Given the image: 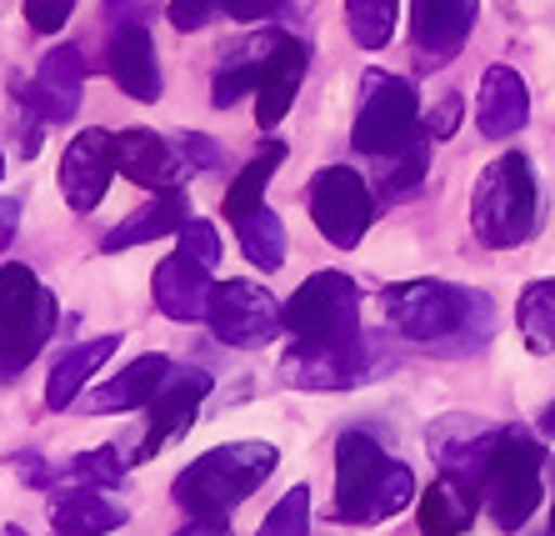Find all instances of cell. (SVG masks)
I'll list each match as a JSON object with an SVG mask.
<instances>
[{
	"mask_svg": "<svg viewBox=\"0 0 555 536\" xmlns=\"http://www.w3.org/2000/svg\"><path fill=\"white\" fill-rule=\"evenodd\" d=\"M551 536H555V501H551Z\"/></svg>",
	"mask_w": 555,
	"mask_h": 536,
	"instance_id": "obj_44",
	"label": "cell"
},
{
	"mask_svg": "<svg viewBox=\"0 0 555 536\" xmlns=\"http://www.w3.org/2000/svg\"><path fill=\"white\" fill-rule=\"evenodd\" d=\"M281 467V451L271 442H231L210 446L206 457H195L191 467L176 476L170 497L185 516L195 522H225L250 492L271 482V471Z\"/></svg>",
	"mask_w": 555,
	"mask_h": 536,
	"instance_id": "obj_2",
	"label": "cell"
},
{
	"mask_svg": "<svg viewBox=\"0 0 555 536\" xmlns=\"http://www.w3.org/2000/svg\"><path fill=\"white\" fill-rule=\"evenodd\" d=\"M111 76L130 101H160V66H155V40L151 30L126 26L111 40Z\"/></svg>",
	"mask_w": 555,
	"mask_h": 536,
	"instance_id": "obj_21",
	"label": "cell"
},
{
	"mask_svg": "<svg viewBox=\"0 0 555 536\" xmlns=\"http://www.w3.org/2000/svg\"><path fill=\"white\" fill-rule=\"evenodd\" d=\"M480 0H415L411 5V40L421 66H446L465 46L470 26H476Z\"/></svg>",
	"mask_w": 555,
	"mask_h": 536,
	"instance_id": "obj_14",
	"label": "cell"
},
{
	"mask_svg": "<svg viewBox=\"0 0 555 536\" xmlns=\"http://www.w3.org/2000/svg\"><path fill=\"white\" fill-rule=\"evenodd\" d=\"M530 120V91L520 71L511 66H491L480 76V91H476V126L480 136H491V141H511Z\"/></svg>",
	"mask_w": 555,
	"mask_h": 536,
	"instance_id": "obj_18",
	"label": "cell"
},
{
	"mask_svg": "<svg viewBox=\"0 0 555 536\" xmlns=\"http://www.w3.org/2000/svg\"><path fill=\"white\" fill-rule=\"evenodd\" d=\"M306 66H310L306 46H300L296 36H281V46L266 55V76H260V91H256L260 131H275V126L285 120V111H291V101H296V91H300Z\"/></svg>",
	"mask_w": 555,
	"mask_h": 536,
	"instance_id": "obj_19",
	"label": "cell"
},
{
	"mask_svg": "<svg viewBox=\"0 0 555 536\" xmlns=\"http://www.w3.org/2000/svg\"><path fill=\"white\" fill-rule=\"evenodd\" d=\"M476 522V482L446 471L430 492H421V536H461Z\"/></svg>",
	"mask_w": 555,
	"mask_h": 536,
	"instance_id": "obj_22",
	"label": "cell"
},
{
	"mask_svg": "<svg viewBox=\"0 0 555 536\" xmlns=\"http://www.w3.org/2000/svg\"><path fill=\"white\" fill-rule=\"evenodd\" d=\"M281 46V30H271V36H260V40H250V46H241V61L235 66H225L216 76V86H210V101L220 105V111H231L235 101H246V95H256L260 91V76H266V55Z\"/></svg>",
	"mask_w": 555,
	"mask_h": 536,
	"instance_id": "obj_26",
	"label": "cell"
},
{
	"mask_svg": "<svg viewBox=\"0 0 555 536\" xmlns=\"http://www.w3.org/2000/svg\"><path fill=\"white\" fill-rule=\"evenodd\" d=\"M310 532V486H291L260 522L256 536H306Z\"/></svg>",
	"mask_w": 555,
	"mask_h": 536,
	"instance_id": "obj_32",
	"label": "cell"
},
{
	"mask_svg": "<svg viewBox=\"0 0 555 536\" xmlns=\"http://www.w3.org/2000/svg\"><path fill=\"white\" fill-rule=\"evenodd\" d=\"M421 136V95L405 76H365V101L356 116V145L365 156H396Z\"/></svg>",
	"mask_w": 555,
	"mask_h": 536,
	"instance_id": "obj_8",
	"label": "cell"
},
{
	"mask_svg": "<svg viewBox=\"0 0 555 536\" xmlns=\"http://www.w3.org/2000/svg\"><path fill=\"white\" fill-rule=\"evenodd\" d=\"M235 241H241V251L250 256L256 271H281L285 266V226H281V216H275L271 206L250 210L246 221L235 226Z\"/></svg>",
	"mask_w": 555,
	"mask_h": 536,
	"instance_id": "obj_29",
	"label": "cell"
},
{
	"mask_svg": "<svg viewBox=\"0 0 555 536\" xmlns=\"http://www.w3.org/2000/svg\"><path fill=\"white\" fill-rule=\"evenodd\" d=\"M126 467H130V457H120L116 446H95V451L70 461V476H76L80 486H116L120 476H126Z\"/></svg>",
	"mask_w": 555,
	"mask_h": 536,
	"instance_id": "obj_33",
	"label": "cell"
},
{
	"mask_svg": "<svg viewBox=\"0 0 555 536\" xmlns=\"http://www.w3.org/2000/svg\"><path fill=\"white\" fill-rule=\"evenodd\" d=\"M396 11H401V0H346V26L356 36V46L380 51L390 30H396Z\"/></svg>",
	"mask_w": 555,
	"mask_h": 536,
	"instance_id": "obj_30",
	"label": "cell"
},
{
	"mask_svg": "<svg viewBox=\"0 0 555 536\" xmlns=\"http://www.w3.org/2000/svg\"><path fill=\"white\" fill-rule=\"evenodd\" d=\"M206 396H210L206 371H176V377L160 386V396L151 401V417H145V432H141V442H135V451H130V467L160 457L170 442H181L195 426V411H201Z\"/></svg>",
	"mask_w": 555,
	"mask_h": 536,
	"instance_id": "obj_12",
	"label": "cell"
},
{
	"mask_svg": "<svg viewBox=\"0 0 555 536\" xmlns=\"http://www.w3.org/2000/svg\"><path fill=\"white\" fill-rule=\"evenodd\" d=\"M386 321L405 341H421V346H436V352H470V346H486L495 311L480 291L426 276V281L386 286Z\"/></svg>",
	"mask_w": 555,
	"mask_h": 536,
	"instance_id": "obj_1",
	"label": "cell"
},
{
	"mask_svg": "<svg viewBox=\"0 0 555 536\" xmlns=\"http://www.w3.org/2000/svg\"><path fill=\"white\" fill-rule=\"evenodd\" d=\"M116 170L126 181L145 186V191H181V181L191 176L181 145L160 141L155 131H120L116 136Z\"/></svg>",
	"mask_w": 555,
	"mask_h": 536,
	"instance_id": "obj_16",
	"label": "cell"
},
{
	"mask_svg": "<svg viewBox=\"0 0 555 536\" xmlns=\"http://www.w3.org/2000/svg\"><path fill=\"white\" fill-rule=\"evenodd\" d=\"M176 145H181V156H185V166H191V170H210L220 161V151L210 141H201V136H181Z\"/></svg>",
	"mask_w": 555,
	"mask_h": 536,
	"instance_id": "obj_39",
	"label": "cell"
},
{
	"mask_svg": "<svg viewBox=\"0 0 555 536\" xmlns=\"http://www.w3.org/2000/svg\"><path fill=\"white\" fill-rule=\"evenodd\" d=\"M206 321L216 331V341L241 346V352H256V346H266L271 336L285 331V316L275 306V296L266 286H256V281H246V276H231V281L210 286Z\"/></svg>",
	"mask_w": 555,
	"mask_h": 536,
	"instance_id": "obj_9",
	"label": "cell"
},
{
	"mask_svg": "<svg viewBox=\"0 0 555 536\" xmlns=\"http://www.w3.org/2000/svg\"><path fill=\"white\" fill-rule=\"evenodd\" d=\"M70 11H76V0H26V26L40 36H55L70 21Z\"/></svg>",
	"mask_w": 555,
	"mask_h": 536,
	"instance_id": "obj_35",
	"label": "cell"
},
{
	"mask_svg": "<svg viewBox=\"0 0 555 536\" xmlns=\"http://www.w3.org/2000/svg\"><path fill=\"white\" fill-rule=\"evenodd\" d=\"M516 327H520V341H526L535 356H551L555 352V276L530 281V286L520 291Z\"/></svg>",
	"mask_w": 555,
	"mask_h": 536,
	"instance_id": "obj_27",
	"label": "cell"
},
{
	"mask_svg": "<svg viewBox=\"0 0 555 536\" xmlns=\"http://www.w3.org/2000/svg\"><path fill=\"white\" fill-rule=\"evenodd\" d=\"M0 176H5V156H0Z\"/></svg>",
	"mask_w": 555,
	"mask_h": 536,
	"instance_id": "obj_45",
	"label": "cell"
},
{
	"mask_svg": "<svg viewBox=\"0 0 555 536\" xmlns=\"http://www.w3.org/2000/svg\"><path fill=\"white\" fill-rule=\"evenodd\" d=\"M111 170H116V136L111 131H80L65 145L61 156V196L70 201V210H95L101 196L111 191Z\"/></svg>",
	"mask_w": 555,
	"mask_h": 536,
	"instance_id": "obj_13",
	"label": "cell"
},
{
	"mask_svg": "<svg viewBox=\"0 0 555 536\" xmlns=\"http://www.w3.org/2000/svg\"><path fill=\"white\" fill-rule=\"evenodd\" d=\"M155 306L170 321H201L210 306V271L191 256H166L155 266Z\"/></svg>",
	"mask_w": 555,
	"mask_h": 536,
	"instance_id": "obj_20",
	"label": "cell"
},
{
	"mask_svg": "<svg viewBox=\"0 0 555 536\" xmlns=\"http://www.w3.org/2000/svg\"><path fill=\"white\" fill-rule=\"evenodd\" d=\"M281 161H285V145L271 141V145H266V151H260V156L250 161V166L231 181V191H225V216H231V226H241L250 210L266 206V181L275 176V166H281Z\"/></svg>",
	"mask_w": 555,
	"mask_h": 536,
	"instance_id": "obj_28",
	"label": "cell"
},
{
	"mask_svg": "<svg viewBox=\"0 0 555 536\" xmlns=\"http://www.w3.org/2000/svg\"><path fill=\"white\" fill-rule=\"evenodd\" d=\"M430 170V151H426V136H415L405 151H396V156H386V170H380V196L386 201H405L415 191V186L426 181Z\"/></svg>",
	"mask_w": 555,
	"mask_h": 536,
	"instance_id": "obj_31",
	"label": "cell"
},
{
	"mask_svg": "<svg viewBox=\"0 0 555 536\" xmlns=\"http://www.w3.org/2000/svg\"><path fill=\"white\" fill-rule=\"evenodd\" d=\"M541 471H545V451L530 432L505 426V432L491 436L486 461L476 471V486L501 532H520L530 522V511L541 507Z\"/></svg>",
	"mask_w": 555,
	"mask_h": 536,
	"instance_id": "obj_4",
	"label": "cell"
},
{
	"mask_svg": "<svg viewBox=\"0 0 555 536\" xmlns=\"http://www.w3.org/2000/svg\"><path fill=\"white\" fill-rule=\"evenodd\" d=\"M170 377H176L170 356H160V352L135 356L126 371H116L105 386H95V392L86 396V411H91V417H111V411H145V406L160 396V386H166Z\"/></svg>",
	"mask_w": 555,
	"mask_h": 536,
	"instance_id": "obj_17",
	"label": "cell"
},
{
	"mask_svg": "<svg viewBox=\"0 0 555 536\" xmlns=\"http://www.w3.org/2000/svg\"><path fill=\"white\" fill-rule=\"evenodd\" d=\"M15 226H21V201H0V251L15 241Z\"/></svg>",
	"mask_w": 555,
	"mask_h": 536,
	"instance_id": "obj_40",
	"label": "cell"
},
{
	"mask_svg": "<svg viewBox=\"0 0 555 536\" xmlns=\"http://www.w3.org/2000/svg\"><path fill=\"white\" fill-rule=\"evenodd\" d=\"M181 256H191V261H201L210 271V266L220 261V235L210 221H185L181 226Z\"/></svg>",
	"mask_w": 555,
	"mask_h": 536,
	"instance_id": "obj_34",
	"label": "cell"
},
{
	"mask_svg": "<svg viewBox=\"0 0 555 536\" xmlns=\"http://www.w3.org/2000/svg\"><path fill=\"white\" fill-rule=\"evenodd\" d=\"M415 501V471L390 461L365 432L336 442V522L380 526Z\"/></svg>",
	"mask_w": 555,
	"mask_h": 536,
	"instance_id": "obj_3",
	"label": "cell"
},
{
	"mask_svg": "<svg viewBox=\"0 0 555 536\" xmlns=\"http://www.w3.org/2000/svg\"><path fill=\"white\" fill-rule=\"evenodd\" d=\"M120 346V336L111 331V336L101 341H86V346H76V352H65L61 361L51 367V381H46V406L51 411H70L76 406V396L86 392V381L95 377V371L111 361V352Z\"/></svg>",
	"mask_w": 555,
	"mask_h": 536,
	"instance_id": "obj_23",
	"label": "cell"
},
{
	"mask_svg": "<svg viewBox=\"0 0 555 536\" xmlns=\"http://www.w3.org/2000/svg\"><path fill=\"white\" fill-rule=\"evenodd\" d=\"M176 536H235V532L225 522H195V516H191V526H185V532H176Z\"/></svg>",
	"mask_w": 555,
	"mask_h": 536,
	"instance_id": "obj_41",
	"label": "cell"
},
{
	"mask_svg": "<svg viewBox=\"0 0 555 536\" xmlns=\"http://www.w3.org/2000/svg\"><path fill=\"white\" fill-rule=\"evenodd\" d=\"M51 331L55 296L30 276V266H0V377H21L51 341Z\"/></svg>",
	"mask_w": 555,
	"mask_h": 536,
	"instance_id": "obj_7",
	"label": "cell"
},
{
	"mask_svg": "<svg viewBox=\"0 0 555 536\" xmlns=\"http://www.w3.org/2000/svg\"><path fill=\"white\" fill-rule=\"evenodd\" d=\"M541 432H545V436H555V401L541 411Z\"/></svg>",
	"mask_w": 555,
	"mask_h": 536,
	"instance_id": "obj_42",
	"label": "cell"
},
{
	"mask_svg": "<svg viewBox=\"0 0 555 536\" xmlns=\"http://www.w3.org/2000/svg\"><path fill=\"white\" fill-rule=\"evenodd\" d=\"M0 536H26V532H21V526H5V532H0Z\"/></svg>",
	"mask_w": 555,
	"mask_h": 536,
	"instance_id": "obj_43",
	"label": "cell"
},
{
	"mask_svg": "<svg viewBox=\"0 0 555 536\" xmlns=\"http://www.w3.org/2000/svg\"><path fill=\"white\" fill-rule=\"evenodd\" d=\"M470 226L486 246H520L535 231V170L520 151H505L480 170Z\"/></svg>",
	"mask_w": 555,
	"mask_h": 536,
	"instance_id": "obj_5",
	"label": "cell"
},
{
	"mask_svg": "<svg viewBox=\"0 0 555 536\" xmlns=\"http://www.w3.org/2000/svg\"><path fill=\"white\" fill-rule=\"evenodd\" d=\"M80 86H86V61L76 46H51L40 55L36 76L21 91V101L36 111L40 120H70L80 111Z\"/></svg>",
	"mask_w": 555,
	"mask_h": 536,
	"instance_id": "obj_15",
	"label": "cell"
},
{
	"mask_svg": "<svg viewBox=\"0 0 555 536\" xmlns=\"http://www.w3.org/2000/svg\"><path fill=\"white\" fill-rule=\"evenodd\" d=\"M220 5H225V15H231V21H271L275 11H281L285 0H220Z\"/></svg>",
	"mask_w": 555,
	"mask_h": 536,
	"instance_id": "obj_38",
	"label": "cell"
},
{
	"mask_svg": "<svg viewBox=\"0 0 555 536\" xmlns=\"http://www.w3.org/2000/svg\"><path fill=\"white\" fill-rule=\"evenodd\" d=\"M220 11H225L220 0H176L166 15H170V26L176 30H201V26H210Z\"/></svg>",
	"mask_w": 555,
	"mask_h": 536,
	"instance_id": "obj_36",
	"label": "cell"
},
{
	"mask_svg": "<svg viewBox=\"0 0 555 536\" xmlns=\"http://www.w3.org/2000/svg\"><path fill=\"white\" fill-rule=\"evenodd\" d=\"M375 371V356L371 346L350 341V346H291L281 356V381L296 386V392H350V386H365Z\"/></svg>",
	"mask_w": 555,
	"mask_h": 536,
	"instance_id": "obj_11",
	"label": "cell"
},
{
	"mask_svg": "<svg viewBox=\"0 0 555 536\" xmlns=\"http://www.w3.org/2000/svg\"><path fill=\"white\" fill-rule=\"evenodd\" d=\"M51 526L61 536H105L126 526V507L86 486V492H65V497L51 501Z\"/></svg>",
	"mask_w": 555,
	"mask_h": 536,
	"instance_id": "obj_24",
	"label": "cell"
},
{
	"mask_svg": "<svg viewBox=\"0 0 555 536\" xmlns=\"http://www.w3.org/2000/svg\"><path fill=\"white\" fill-rule=\"evenodd\" d=\"M310 221H315V231L331 246H340V251L361 246V235L375 221V196H371V186L361 181V170H350V166L315 170V181H310Z\"/></svg>",
	"mask_w": 555,
	"mask_h": 536,
	"instance_id": "obj_10",
	"label": "cell"
},
{
	"mask_svg": "<svg viewBox=\"0 0 555 536\" xmlns=\"http://www.w3.org/2000/svg\"><path fill=\"white\" fill-rule=\"evenodd\" d=\"M461 111H465V101L461 95H446V101L436 105L426 116V131L436 136V141H446V136H455V126H461Z\"/></svg>",
	"mask_w": 555,
	"mask_h": 536,
	"instance_id": "obj_37",
	"label": "cell"
},
{
	"mask_svg": "<svg viewBox=\"0 0 555 536\" xmlns=\"http://www.w3.org/2000/svg\"><path fill=\"white\" fill-rule=\"evenodd\" d=\"M191 221V210H185V196L181 191H160L151 206H141L135 216L116 226V231L105 235V251H126V246H141V241H155V235H170L181 231Z\"/></svg>",
	"mask_w": 555,
	"mask_h": 536,
	"instance_id": "obj_25",
	"label": "cell"
},
{
	"mask_svg": "<svg viewBox=\"0 0 555 536\" xmlns=\"http://www.w3.org/2000/svg\"><path fill=\"white\" fill-rule=\"evenodd\" d=\"M281 316L300 346H350L361 341V286L346 271H315L296 286Z\"/></svg>",
	"mask_w": 555,
	"mask_h": 536,
	"instance_id": "obj_6",
	"label": "cell"
}]
</instances>
